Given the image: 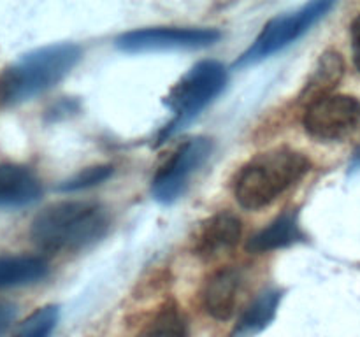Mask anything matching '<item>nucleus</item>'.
<instances>
[{"label":"nucleus","instance_id":"obj_1","mask_svg":"<svg viewBox=\"0 0 360 337\" xmlns=\"http://www.w3.org/2000/svg\"><path fill=\"white\" fill-rule=\"evenodd\" d=\"M81 58L72 42H56L25 53L0 72V104L18 105L60 83Z\"/></svg>","mask_w":360,"mask_h":337},{"label":"nucleus","instance_id":"obj_2","mask_svg":"<svg viewBox=\"0 0 360 337\" xmlns=\"http://www.w3.org/2000/svg\"><path fill=\"white\" fill-rule=\"evenodd\" d=\"M109 213L97 202L65 200L44 207L30 225V239L46 251H72L104 237Z\"/></svg>","mask_w":360,"mask_h":337},{"label":"nucleus","instance_id":"obj_3","mask_svg":"<svg viewBox=\"0 0 360 337\" xmlns=\"http://www.w3.org/2000/svg\"><path fill=\"white\" fill-rule=\"evenodd\" d=\"M308 158L288 147L266 151L243 165L234 179V195L245 209H260L290 190L309 172Z\"/></svg>","mask_w":360,"mask_h":337},{"label":"nucleus","instance_id":"obj_4","mask_svg":"<svg viewBox=\"0 0 360 337\" xmlns=\"http://www.w3.org/2000/svg\"><path fill=\"white\" fill-rule=\"evenodd\" d=\"M225 84H227V70L220 62L204 60L195 63L165 97V105L172 112V119L162 128L157 143H165L186 123L192 121L224 91Z\"/></svg>","mask_w":360,"mask_h":337},{"label":"nucleus","instance_id":"obj_5","mask_svg":"<svg viewBox=\"0 0 360 337\" xmlns=\"http://www.w3.org/2000/svg\"><path fill=\"white\" fill-rule=\"evenodd\" d=\"M333 7V2L322 0V2L306 4L294 13L281 14V16L269 20L264 25L262 32L257 35L253 44L236 62V67L252 65V63L269 58L274 53L285 49L292 42L297 41L299 37H302L306 32L311 30L313 25L319 23Z\"/></svg>","mask_w":360,"mask_h":337},{"label":"nucleus","instance_id":"obj_6","mask_svg":"<svg viewBox=\"0 0 360 337\" xmlns=\"http://www.w3.org/2000/svg\"><path fill=\"white\" fill-rule=\"evenodd\" d=\"M211 151L213 143L207 137H193L185 140L155 174L151 181L153 199L162 204H171L179 199L188 188L193 176L211 157Z\"/></svg>","mask_w":360,"mask_h":337},{"label":"nucleus","instance_id":"obj_7","mask_svg":"<svg viewBox=\"0 0 360 337\" xmlns=\"http://www.w3.org/2000/svg\"><path fill=\"white\" fill-rule=\"evenodd\" d=\"M304 130L319 140H341L360 126V102L350 95L330 93L309 102L302 116Z\"/></svg>","mask_w":360,"mask_h":337},{"label":"nucleus","instance_id":"obj_8","mask_svg":"<svg viewBox=\"0 0 360 337\" xmlns=\"http://www.w3.org/2000/svg\"><path fill=\"white\" fill-rule=\"evenodd\" d=\"M221 32L217 28L151 27L130 30L116 39V48L127 53L165 51V49H202L217 44Z\"/></svg>","mask_w":360,"mask_h":337},{"label":"nucleus","instance_id":"obj_9","mask_svg":"<svg viewBox=\"0 0 360 337\" xmlns=\"http://www.w3.org/2000/svg\"><path fill=\"white\" fill-rule=\"evenodd\" d=\"M243 234V225L232 213H218L207 218L197 230L193 239V253L204 260L217 258L238 246Z\"/></svg>","mask_w":360,"mask_h":337},{"label":"nucleus","instance_id":"obj_10","mask_svg":"<svg viewBox=\"0 0 360 337\" xmlns=\"http://www.w3.org/2000/svg\"><path fill=\"white\" fill-rule=\"evenodd\" d=\"M42 185L25 165L0 164V209H21L37 202Z\"/></svg>","mask_w":360,"mask_h":337},{"label":"nucleus","instance_id":"obj_11","mask_svg":"<svg viewBox=\"0 0 360 337\" xmlns=\"http://www.w3.org/2000/svg\"><path fill=\"white\" fill-rule=\"evenodd\" d=\"M241 290V274L239 270L220 269L207 277L202 290L204 311L214 319H229L234 315L236 302Z\"/></svg>","mask_w":360,"mask_h":337},{"label":"nucleus","instance_id":"obj_12","mask_svg":"<svg viewBox=\"0 0 360 337\" xmlns=\"http://www.w3.org/2000/svg\"><path fill=\"white\" fill-rule=\"evenodd\" d=\"M302 232L299 227L297 214L288 211L278 216L276 220L271 221L266 228L257 232L253 237H250L246 249L252 253H266L273 249L287 248L294 242L301 241Z\"/></svg>","mask_w":360,"mask_h":337},{"label":"nucleus","instance_id":"obj_13","mask_svg":"<svg viewBox=\"0 0 360 337\" xmlns=\"http://www.w3.org/2000/svg\"><path fill=\"white\" fill-rule=\"evenodd\" d=\"M49 272L44 258L32 255L0 256V288L27 286L39 283Z\"/></svg>","mask_w":360,"mask_h":337},{"label":"nucleus","instance_id":"obj_14","mask_svg":"<svg viewBox=\"0 0 360 337\" xmlns=\"http://www.w3.org/2000/svg\"><path fill=\"white\" fill-rule=\"evenodd\" d=\"M280 300L281 291L278 290H264L257 295L238 319L232 337H253L262 332L276 316Z\"/></svg>","mask_w":360,"mask_h":337},{"label":"nucleus","instance_id":"obj_15","mask_svg":"<svg viewBox=\"0 0 360 337\" xmlns=\"http://www.w3.org/2000/svg\"><path fill=\"white\" fill-rule=\"evenodd\" d=\"M345 72V63L341 58L340 53L336 51H327L323 53L322 58H320L319 67L313 72L311 79L308 81L304 88V93L302 98L304 100H316V98H322L326 95H330L329 91L340 83V79L343 77Z\"/></svg>","mask_w":360,"mask_h":337},{"label":"nucleus","instance_id":"obj_16","mask_svg":"<svg viewBox=\"0 0 360 337\" xmlns=\"http://www.w3.org/2000/svg\"><path fill=\"white\" fill-rule=\"evenodd\" d=\"M137 337H188V322L174 302L162 305Z\"/></svg>","mask_w":360,"mask_h":337},{"label":"nucleus","instance_id":"obj_17","mask_svg":"<svg viewBox=\"0 0 360 337\" xmlns=\"http://www.w3.org/2000/svg\"><path fill=\"white\" fill-rule=\"evenodd\" d=\"M58 322V308L56 305H44L32 312L14 337H49Z\"/></svg>","mask_w":360,"mask_h":337},{"label":"nucleus","instance_id":"obj_18","mask_svg":"<svg viewBox=\"0 0 360 337\" xmlns=\"http://www.w3.org/2000/svg\"><path fill=\"white\" fill-rule=\"evenodd\" d=\"M111 174L112 167H109V165H95V167L84 168V171H81L74 178L63 181L58 188L62 192H77V190L91 188V186L104 183Z\"/></svg>","mask_w":360,"mask_h":337},{"label":"nucleus","instance_id":"obj_19","mask_svg":"<svg viewBox=\"0 0 360 337\" xmlns=\"http://www.w3.org/2000/svg\"><path fill=\"white\" fill-rule=\"evenodd\" d=\"M18 316L16 304L9 300H0V337H6L7 330L14 323Z\"/></svg>","mask_w":360,"mask_h":337},{"label":"nucleus","instance_id":"obj_20","mask_svg":"<svg viewBox=\"0 0 360 337\" xmlns=\"http://www.w3.org/2000/svg\"><path fill=\"white\" fill-rule=\"evenodd\" d=\"M350 37H352V55H354V63L360 72V14L354 21H352Z\"/></svg>","mask_w":360,"mask_h":337},{"label":"nucleus","instance_id":"obj_21","mask_svg":"<svg viewBox=\"0 0 360 337\" xmlns=\"http://www.w3.org/2000/svg\"><path fill=\"white\" fill-rule=\"evenodd\" d=\"M360 167V147L357 151H355V154H354V158H352V168H359Z\"/></svg>","mask_w":360,"mask_h":337}]
</instances>
